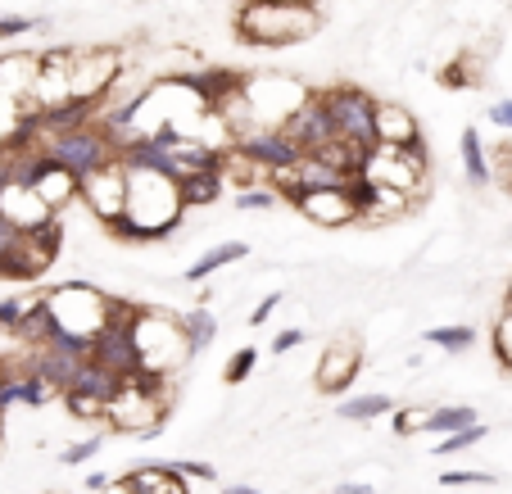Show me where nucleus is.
Returning <instances> with one entry per match:
<instances>
[{"label": "nucleus", "mask_w": 512, "mask_h": 494, "mask_svg": "<svg viewBox=\"0 0 512 494\" xmlns=\"http://www.w3.org/2000/svg\"><path fill=\"white\" fill-rule=\"evenodd\" d=\"M322 28V14L313 10V0H245L236 14V32L245 46H295L309 41Z\"/></svg>", "instance_id": "obj_1"}, {"label": "nucleus", "mask_w": 512, "mask_h": 494, "mask_svg": "<svg viewBox=\"0 0 512 494\" xmlns=\"http://www.w3.org/2000/svg\"><path fill=\"white\" fill-rule=\"evenodd\" d=\"M318 100H322V109H327L331 127H336V141H345L354 155H372V150H377V100H372L368 91L340 82V87L318 91ZM358 164H363V159H358Z\"/></svg>", "instance_id": "obj_2"}, {"label": "nucleus", "mask_w": 512, "mask_h": 494, "mask_svg": "<svg viewBox=\"0 0 512 494\" xmlns=\"http://www.w3.org/2000/svg\"><path fill=\"white\" fill-rule=\"evenodd\" d=\"M41 150H46V155L55 159V164L73 177V182H82V177H91V173H100V168H114L118 164L114 136H109L105 127H96V123L73 127V132L41 136Z\"/></svg>", "instance_id": "obj_3"}, {"label": "nucleus", "mask_w": 512, "mask_h": 494, "mask_svg": "<svg viewBox=\"0 0 512 494\" xmlns=\"http://www.w3.org/2000/svg\"><path fill=\"white\" fill-rule=\"evenodd\" d=\"M232 150L241 159H250L254 168H263V173H286V168H300L304 159V150L286 132H277V127H254V132L236 136Z\"/></svg>", "instance_id": "obj_4"}, {"label": "nucleus", "mask_w": 512, "mask_h": 494, "mask_svg": "<svg viewBox=\"0 0 512 494\" xmlns=\"http://www.w3.org/2000/svg\"><path fill=\"white\" fill-rule=\"evenodd\" d=\"M277 132H286L290 141L304 150V155H313V150H322V146H331V141H336V127H331V118H327V109H322L318 91H309L300 105L290 109V114L281 118Z\"/></svg>", "instance_id": "obj_5"}, {"label": "nucleus", "mask_w": 512, "mask_h": 494, "mask_svg": "<svg viewBox=\"0 0 512 494\" xmlns=\"http://www.w3.org/2000/svg\"><path fill=\"white\" fill-rule=\"evenodd\" d=\"M78 200L87 204L100 223H105V218H114V214H123V204H127V173L114 164V168H100V173L82 177V182H78Z\"/></svg>", "instance_id": "obj_6"}, {"label": "nucleus", "mask_w": 512, "mask_h": 494, "mask_svg": "<svg viewBox=\"0 0 512 494\" xmlns=\"http://www.w3.org/2000/svg\"><path fill=\"white\" fill-rule=\"evenodd\" d=\"M358 368H363V359H358L354 336L331 340V345L322 349V363H318V390L322 395H345V390L354 386Z\"/></svg>", "instance_id": "obj_7"}, {"label": "nucleus", "mask_w": 512, "mask_h": 494, "mask_svg": "<svg viewBox=\"0 0 512 494\" xmlns=\"http://www.w3.org/2000/svg\"><path fill=\"white\" fill-rule=\"evenodd\" d=\"M300 214L309 218V223H318V227H345V223H354V218H358L345 191H313V195H304Z\"/></svg>", "instance_id": "obj_8"}, {"label": "nucleus", "mask_w": 512, "mask_h": 494, "mask_svg": "<svg viewBox=\"0 0 512 494\" xmlns=\"http://www.w3.org/2000/svg\"><path fill=\"white\" fill-rule=\"evenodd\" d=\"M68 390H73V395L96 399V404H109V399H114L118 390H123V377H118L114 368H105V363L82 359V363H78V372H73V381H68Z\"/></svg>", "instance_id": "obj_9"}, {"label": "nucleus", "mask_w": 512, "mask_h": 494, "mask_svg": "<svg viewBox=\"0 0 512 494\" xmlns=\"http://www.w3.org/2000/svg\"><path fill=\"white\" fill-rule=\"evenodd\" d=\"M422 127L404 105H381L377 100V146H417Z\"/></svg>", "instance_id": "obj_10"}, {"label": "nucleus", "mask_w": 512, "mask_h": 494, "mask_svg": "<svg viewBox=\"0 0 512 494\" xmlns=\"http://www.w3.org/2000/svg\"><path fill=\"white\" fill-rule=\"evenodd\" d=\"M223 200V173L218 168H204V173H182L177 177V204L186 209H209V204Z\"/></svg>", "instance_id": "obj_11"}, {"label": "nucleus", "mask_w": 512, "mask_h": 494, "mask_svg": "<svg viewBox=\"0 0 512 494\" xmlns=\"http://www.w3.org/2000/svg\"><path fill=\"white\" fill-rule=\"evenodd\" d=\"M250 250H254L250 241H223V245H213V250H204L200 259H195L191 268L182 272V281H186V286H200V281H209L213 272H223L227 263H245V259H250Z\"/></svg>", "instance_id": "obj_12"}, {"label": "nucleus", "mask_w": 512, "mask_h": 494, "mask_svg": "<svg viewBox=\"0 0 512 494\" xmlns=\"http://www.w3.org/2000/svg\"><path fill=\"white\" fill-rule=\"evenodd\" d=\"M177 331H182L186 363H191V359H200V354L213 345V340H218V318H213V309L195 304V309H186L182 318H177Z\"/></svg>", "instance_id": "obj_13"}, {"label": "nucleus", "mask_w": 512, "mask_h": 494, "mask_svg": "<svg viewBox=\"0 0 512 494\" xmlns=\"http://www.w3.org/2000/svg\"><path fill=\"white\" fill-rule=\"evenodd\" d=\"M458 155H463V173L472 186H490L494 182V168H490V155H485V136L476 127H463L458 136Z\"/></svg>", "instance_id": "obj_14"}, {"label": "nucleus", "mask_w": 512, "mask_h": 494, "mask_svg": "<svg viewBox=\"0 0 512 494\" xmlns=\"http://www.w3.org/2000/svg\"><path fill=\"white\" fill-rule=\"evenodd\" d=\"M422 340L435 349H445L449 359H458V354H467L476 345V327L472 322H440V327H426Z\"/></svg>", "instance_id": "obj_15"}, {"label": "nucleus", "mask_w": 512, "mask_h": 494, "mask_svg": "<svg viewBox=\"0 0 512 494\" xmlns=\"http://www.w3.org/2000/svg\"><path fill=\"white\" fill-rule=\"evenodd\" d=\"M395 413V395H349L336 404V417L340 422H372V417H386Z\"/></svg>", "instance_id": "obj_16"}, {"label": "nucleus", "mask_w": 512, "mask_h": 494, "mask_svg": "<svg viewBox=\"0 0 512 494\" xmlns=\"http://www.w3.org/2000/svg\"><path fill=\"white\" fill-rule=\"evenodd\" d=\"M472 422H481L472 404H435L431 413H426L422 431H431V436H449V431H463V427H472Z\"/></svg>", "instance_id": "obj_17"}, {"label": "nucleus", "mask_w": 512, "mask_h": 494, "mask_svg": "<svg viewBox=\"0 0 512 494\" xmlns=\"http://www.w3.org/2000/svg\"><path fill=\"white\" fill-rule=\"evenodd\" d=\"M485 436H490V427H485V422H472V427H463V431H449V436H440V440H435V449H431V454H435V458L467 454V449H472V445H481Z\"/></svg>", "instance_id": "obj_18"}, {"label": "nucleus", "mask_w": 512, "mask_h": 494, "mask_svg": "<svg viewBox=\"0 0 512 494\" xmlns=\"http://www.w3.org/2000/svg\"><path fill=\"white\" fill-rule=\"evenodd\" d=\"M164 472L182 476L186 485L200 481V485H218V467L204 463V458H164Z\"/></svg>", "instance_id": "obj_19"}, {"label": "nucleus", "mask_w": 512, "mask_h": 494, "mask_svg": "<svg viewBox=\"0 0 512 494\" xmlns=\"http://www.w3.org/2000/svg\"><path fill=\"white\" fill-rule=\"evenodd\" d=\"M254 368H259V349H254V345H241L232 359H227L223 381H227V386H245V381L254 377Z\"/></svg>", "instance_id": "obj_20"}, {"label": "nucleus", "mask_w": 512, "mask_h": 494, "mask_svg": "<svg viewBox=\"0 0 512 494\" xmlns=\"http://www.w3.org/2000/svg\"><path fill=\"white\" fill-rule=\"evenodd\" d=\"M277 204H281L277 191H272L268 182H259V186H250V191H236L232 209H236V214H254V209L263 214V209H277Z\"/></svg>", "instance_id": "obj_21"}, {"label": "nucleus", "mask_w": 512, "mask_h": 494, "mask_svg": "<svg viewBox=\"0 0 512 494\" xmlns=\"http://www.w3.org/2000/svg\"><path fill=\"white\" fill-rule=\"evenodd\" d=\"M105 232L114 236V241H123V245H150V241H145V232H141V223H136L132 214H114V218H105Z\"/></svg>", "instance_id": "obj_22"}, {"label": "nucleus", "mask_w": 512, "mask_h": 494, "mask_svg": "<svg viewBox=\"0 0 512 494\" xmlns=\"http://www.w3.org/2000/svg\"><path fill=\"white\" fill-rule=\"evenodd\" d=\"M50 28V19H32V14H0V41H14L23 32H37Z\"/></svg>", "instance_id": "obj_23"}, {"label": "nucleus", "mask_w": 512, "mask_h": 494, "mask_svg": "<svg viewBox=\"0 0 512 494\" xmlns=\"http://www.w3.org/2000/svg\"><path fill=\"white\" fill-rule=\"evenodd\" d=\"M499 476L494 472H481V467H458V472H440V485L445 490H458V485H494Z\"/></svg>", "instance_id": "obj_24"}, {"label": "nucleus", "mask_w": 512, "mask_h": 494, "mask_svg": "<svg viewBox=\"0 0 512 494\" xmlns=\"http://www.w3.org/2000/svg\"><path fill=\"white\" fill-rule=\"evenodd\" d=\"M426 413H431V408H395V413H390V431H395V436H417Z\"/></svg>", "instance_id": "obj_25"}, {"label": "nucleus", "mask_w": 512, "mask_h": 494, "mask_svg": "<svg viewBox=\"0 0 512 494\" xmlns=\"http://www.w3.org/2000/svg\"><path fill=\"white\" fill-rule=\"evenodd\" d=\"M105 449V436H87V440H78V445H68L64 454H59V463L64 467H78V463H91V458Z\"/></svg>", "instance_id": "obj_26"}, {"label": "nucleus", "mask_w": 512, "mask_h": 494, "mask_svg": "<svg viewBox=\"0 0 512 494\" xmlns=\"http://www.w3.org/2000/svg\"><path fill=\"white\" fill-rule=\"evenodd\" d=\"M59 399H64V408L73 417H87V422H96V417H105V404H96V399L87 395H73V390H59Z\"/></svg>", "instance_id": "obj_27"}, {"label": "nucleus", "mask_w": 512, "mask_h": 494, "mask_svg": "<svg viewBox=\"0 0 512 494\" xmlns=\"http://www.w3.org/2000/svg\"><path fill=\"white\" fill-rule=\"evenodd\" d=\"M281 304H286V291H272V295H263V300L250 309V322H245V327H254V331H259V327H268V322H272V313H277Z\"/></svg>", "instance_id": "obj_28"}, {"label": "nucleus", "mask_w": 512, "mask_h": 494, "mask_svg": "<svg viewBox=\"0 0 512 494\" xmlns=\"http://www.w3.org/2000/svg\"><path fill=\"white\" fill-rule=\"evenodd\" d=\"M304 340H309V331H304V327H286V331H277V336H272V359H286L290 349H300Z\"/></svg>", "instance_id": "obj_29"}, {"label": "nucleus", "mask_w": 512, "mask_h": 494, "mask_svg": "<svg viewBox=\"0 0 512 494\" xmlns=\"http://www.w3.org/2000/svg\"><path fill=\"white\" fill-rule=\"evenodd\" d=\"M485 114H490V123H494V127L512 132V100H494V105L485 109Z\"/></svg>", "instance_id": "obj_30"}, {"label": "nucleus", "mask_w": 512, "mask_h": 494, "mask_svg": "<svg viewBox=\"0 0 512 494\" xmlns=\"http://www.w3.org/2000/svg\"><path fill=\"white\" fill-rule=\"evenodd\" d=\"M14 241H19V227H14L10 218L0 214V263H5V254L14 250Z\"/></svg>", "instance_id": "obj_31"}, {"label": "nucleus", "mask_w": 512, "mask_h": 494, "mask_svg": "<svg viewBox=\"0 0 512 494\" xmlns=\"http://www.w3.org/2000/svg\"><path fill=\"white\" fill-rule=\"evenodd\" d=\"M499 177H503V191L512 195V146L499 150Z\"/></svg>", "instance_id": "obj_32"}, {"label": "nucleus", "mask_w": 512, "mask_h": 494, "mask_svg": "<svg viewBox=\"0 0 512 494\" xmlns=\"http://www.w3.org/2000/svg\"><path fill=\"white\" fill-rule=\"evenodd\" d=\"M331 494H377V485H368V481H340V485H331Z\"/></svg>", "instance_id": "obj_33"}, {"label": "nucleus", "mask_w": 512, "mask_h": 494, "mask_svg": "<svg viewBox=\"0 0 512 494\" xmlns=\"http://www.w3.org/2000/svg\"><path fill=\"white\" fill-rule=\"evenodd\" d=\"M109 485H114V476H109V472H91V476H87V490H91V494L109 490Z\"/></svg>", "instance_id": "obj_34"}, {"label": "nucleus", "mask_w": 512, "mask_h": 494, "mask_svg": "<svg viewBox=\"0 0 512 494\" xmlns=\"http://www.w3.org/2000/svg\"><path fill=\"white\" fill-rule=\"evenodd\" d=\"M223 494H263V490H254V485H223Z\"/></svg>", "instance_id": "obj_35"}]
</instances>
